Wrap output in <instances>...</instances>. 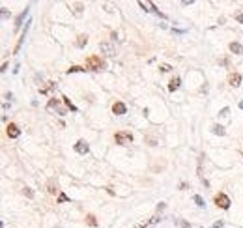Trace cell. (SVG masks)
I'll return each mask as SVG.
<instances>
[{"instance_id": "obj_9", "label": "cell", "mask_w": 243, "mask_h": 228, "mask_svg": "<svg viewBox=\"0 0 243 228\" xmlns=\"http://www.w3.org/2000/svg\"><path fill=\"white\" fill-rule=\"evenodd\" d=\"M228 49H230V53H234V54H243V45L237 43V41H232V43L228 45Z\"/></svg>"}, {"instance_id": "obj_8", "label": "cell", "mask_w": 243, "mask_h": 228, "mask_svg": "<svg viewBox=\"0 0 243 228\" xmlns=\"http://www.w3.org/2000/svg\"><path fill=\"white\" fill-rule=\"evenodd\" d=\"M99 51H103L107 56H114V47L109 43V41H103V43H99Z\"/></svg>"}, {"instance_id": "obj_29", "label": "cell", "mask_w": 243, "mask_h": 228, "mask_svg": "<svg viewBox=\"0 0 243 228\" xmlns=\"http://www.w3.org/2000/svg\"><path fill=\"white\" fill-rule=\"evenodd\" d=\"M239 108H241V110H243V101H241V103H239Z\"/></svg>"}, {"instance_id": "obj_17", "label": "cell", "mask_w": 243, "mask_h": 228, "mask_svg": "<svg viewBox=\"0 0 243 228\" xmlns=\"http://www.w3.org/2000/svg\"><path fill=\"white\" fill-rule=\"evenodd\" d=\"M86 43H88V37H86L84 34H81V36L77 37V47H84Z\"/></svg>"}, {"instance_id": "obj_2", "label": "cell", "mask_w": 243, "mask_h": 228, "mask_svg": "<svg viewBox=\"0 0 243 228\" xmlns=\"http://www.w3.org/2000/svg\"><path fill=\"white\" fill-rule=\"evenodd\" d=\"M114 140H116V144H120V146H129V144L133 142V135H131L129 131H118V133L114 135Z\"/></svg>"}, {"instance_id": "obj_28", "label": "cell", "mask_w": 243, "mask_h": 228, "mask_svg": "<svg viewBox=\"0 0 243 228\" xmlns=\"http://www.w3.org/2000/svg\"><path fill=\"white\" fill-rule=\"evenodd\" d=\"M213 228H223V222H221V221L215 222V224H213Z\"/></svg>"}, {"instance_id": "obj_19", "label": "cell", "mask_w": 243, "mask_h": 228, "mask_svg": "<svg viewBox=\"0 0 243 228\" xmlns=\"http://www.w3.org/2000/svg\"><path fill=\"white\" fill-rule=\"evenodd\" d=\"M47 193L49 195H54L56 193V185L53 183V179H49V183H47Z\"/></svg>"}, {"instance_id": "obj_21", "label": "cell", "mask_w": 243, "mask_h": 228, "mask_svg": "<svg viewBox=\"0 0 243 228\" xmlns=\"http://www.w3.org/2000/svg\"><path fill=\"white\" fill-rule=\"evenodd\" d=\"M193 200H194V204H197L198 208H204V200H202V196H198V195H194L193 196Z\"/></svg>"}, {"instance_id": "obj_4", "label": "cell", "mask_w": 243, "mask_h": 228, "mask_svg": "<svg viewBox=\"0 0 243 228\" xmlns=\"http://www.w3.org/2000/svg\"><path fill=\"white\" fill-rule=\"evenodd\" d=\"M6 133H8V136L10 139H19V135H21V129H19V125L17 124H8V127H6Z\"/></svg>"}, {"instance_id": "obj_23", "label": "cell", "mask_w": 243, "mask_h": 228, "mask_svg": "<svg viewBox=\"0 0 243 228\" xmlns=\"http://www.w3.org/2000/svg\"><path fill=\"white\" fill-rule=\"evenodd\" d=\"M22 193H24V195H26L28 198H34V191H32L30 187H24V189H22Z\"/></svg>"}, {"instance_id": "obj_18", "label": "cell", "mask_w": 243, "mask_h": 228, "mask_svg": "<svg viewBox=\"0 0 243 228\" xmlns=\"http://www.w3.org/2000/svg\"><path fill=\"white\" fill-rule=\"evenodd\" d=\"M86 224L88 226H97V219L90 213V215H86Z\"/></svg>"}, {"instance_id": "obj_16", "label": "cell", "mask_w": 243, "mask_h": 228, "mask_svg": "<svg viewBox=\"0 0 243 228\" xmlns=\"http://www.w3.org/2000/svg\"><path fill=\"white\" fill-rule=\"evenodd\" d=\"M211 131H213V135H219V136H223V135L226 133L223 125H213V127H211Z\"/></svg>"}, {"instance_id": "obj_5", "label": "cell", "mask_w": 243, "mask_h": 228, "mask_svg": "<svg viewBox=\"0 0 243 228\" xmlns=\"http://www.w3.org/2000/svg\"><path fill=\"white\" fill-rule=\"evenodd\" d=\"M47 108H49V110H56L58 114H66V108L60 105L58 99H51V101H49V105H47Z\"/></svg>"}, {"instance_id": "obj_7", "label": "cell", "mask_w": 243, "mask_h": 228, "mask_svg": "<svg viewBox=\"0 0 243 228\" xmlns=\"http://www.w3.org/2000/svg\"><path fill=\"white\" fill-rule=\"evenodd\" d=\"M88 150H90V146H88V142L86 140H77V144H75V151L77 153H81V155H84V153H88Z\"/></svg>"}, {"instance_id": "obj_24", "label": "cell", "mask_w": 243, "mask_h": 228, "mask_svg": "<svg viewBox=\"0 0 243 228\" xmlns=\"http://www.w3.org/2000/svg\"><path fill=\"white\" fill-rule=\"evenodd\" d=\"M159 69H161L163 73H168L170 69H172V67H170V65H166V64H163V65H159Z\"/></svg>"}, {"instance_id": "obj_1", "label": "cell", "mask_w": 243, "mask_h": 228, "mask_svg": "<svg viewBox=\"0 0 243 228\" xmlns=\"http://www.w3.org/2000/svg\"><path fill=\"white\" fill-rule=\"evenodd\" d=\"M105 67V62L99 58V56H88V60H86V69H90V71H101Z\"/></svg>"}, {"instance_id": "obj_10", "label": "cell", "mask_w": 243, "mask_h": 228, "mask_svg": "<svg viewBox=\"0 0 243 228\" xmlns=\"http://www.w3.org/2000/svg\"><path fill=\"white\" fill-rule=\"evenodd\" d=\"M138 6H140V8H146V11H153V13H159V11L155 10V6H153L152 2H148V0H140V2H138ZM159 15H161V13H159ZM161 17H163V15H161Z\"/></svg>"}, {"instance_id": "obj_27", "label": "cell", "mask_w": 243, "mask_h": 228, "mask_svg": "<svg viewBox=\"0 0 243 228\" xmlns=\"http://www.w3.org/2000/svg\"><path fill=\"white\" fill-rule=\"evenodd\" d=\"M226 114H228V108H223V110H221V114H219V116H226Z\"/></svg>"}, {"instance_id": "obj_11", "label": "cell", "mask_w": 243, "mask_h": 228, "mask_svg": "<svg viewBox=\"0 0 243 228\" xmlns=\"http://www.w3.org/2000/svg\"><path fill=\"white\" fill-rule=\"evenodd\" d=\"M228 84H230V86H239V84H241V75H239V73H230Z\"/></svg>"}, {"instance_id": "obj_25", "label": "cell", "mask_w": 243, "mask_h": 228, "mask_svg": "<svg viewBox=\"0 0 243 228\" xmlns=\"http://www.w3.org/2000/svg\"><path fill=\"white\" fill-rule=\"evenodd\" d=\"M67 200H69V198H67V195H64V193H60V195H58V202H60V204H62V202H67Z\"/></svg>"}, {"instance_id": "obj_22", "label": "cell", "mask_w": 243, "mask_h": 228, "mask_svg": "<svg viewBox=\"0 0 243 228\" xmlns=\"http://www.w3.org/2000/svg\"><path fill=\"white\" fill-rule=\"evenodd\" d=\"M79 71H84V67H81V65H71L69 69H67V73H79Z\"/></svg>"}, {"instance_id": "obj_6", "label": "cell", "mask_w": 243, "mask_h": 228, "mask_svg": "<svg viewBox=\"0 0 243 228\" xmlns=\"http://www.w3.org/2000/svg\"><path fill=\"white\" fill-rule=\"evenodd\" d=\"M112 112L116 114V116H121V114H125V112H127V107H125V103L116 101V103L112 105Z\"/></svg>"}, {"instance_id": "obj_13", "label": "cell", "mask_w": 243, "mask_h": 228, "mask_svg": "<svg viewBox=\"0 0 243 228\" xmlns=\"http://www.w3.org/2000/svg\"><path fill=\"white\" fill-rule=\"evenodd\" d=\"M69 10L73 11V15H81L82 10H84V6L82 4H69Z\"/></svg>"}, {"instance_id": "obj_14", "label": "cell", "mask_w": 243, "mask_h": 228, "mask_svg": "<svg viewBox=\"0 0 243 228\" xmlns=\"http://www.w3.org/2000/svg\"><path fill=\"white\" fill-rule=\"evenodd\" d=\"M51 90H56V82H47V86H41L39 88V94H47Z\"/></svg>"}, {"instance_id": "obj_15", "label": "cell", "mask_w": 243, "mask_h": 228, "mask_svg": "<svg viewBox=\"0 0 243 228\" xmlns=\"http://www.w3.org/2000/svg\"><path fill=\"white\" fill-rule=\"evenodd\" d=\"M26 15H28V8L24 10V11H22V13L19 15V17H17V21H15V28H19V26L22 25V21H24V17H26Z\"/></svg>"}, {"instance_id": "obj_20", "label": "cell", "mask_w": 243, "mask_h": 228, "mask_svg": "<svg viewBox=\"0 0 243 228\" xmlns=\"http://www.w3.org/2000/svg\"><path fill=\"white\" fill-rule=\"evenodd\" d=\"M62 99H64V105H66V107H67L69 110H73V112H77V107H75V105H73V103H71V101H69V99H67L66 96H64Z\"/></svg>"}, {"instance_id": "obj_3", "label": "cell", "mask_w": 243, "mask_h": 228, "mask_svg": "<svg viewBox=\"0 0 243 228\" xmlns=\"http://www.w3.org/2000/svg\"><path fill=\"white\" fill-rule=\"evenodd\" d=\"M213 202H215V206H217V208H221V210H228V208H230V198H228L225 193L215 195Z\"/></svg>"}, {"instance_id": "obj_26", "label": "cell", "mask_w": 243, "mask_h": 228, "mask_svg": "<svg viewBox=\"0 0 243 228\" xmlns=\"http://www.w3.org/2000/svg\"><path fill=\"white\" fill-rule=\"evenodd\" d=\"M236 19H237V21H239V22H241V25H243V11H239V13H237V15H236Z\"/></svg>"}, {"instance_id": "obj_12", "label": "cell", "mask_w": 243, "mask_h": 228, "mask_svg": "<svg viewBox=\"0 0 243 228\" xmlns=\"http://www.w3.org/2000/svg\"><path fill=\"white\" fill-rule=\"evenodd\" d=\"M180 77H172V79H170V82H168V90H170V92H176V90L180 88Z\"/></svg>"}]
</instances>
